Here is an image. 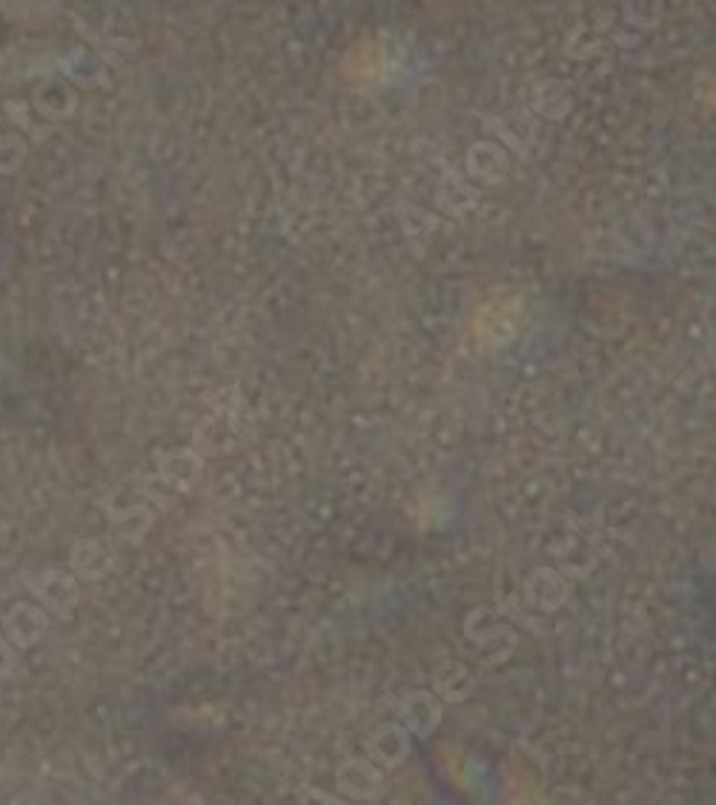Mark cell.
Instances as JSON below:
<instances>
[{"label":"cell","mask_w":716,"mask_h":805,"mask_svg":"<svg viewBox=\"0 0 716 805\" xmlns=\"http://www.w3.org/2000/svg\"><path fill=\"white\" fill-rule=\"evenodd\" d=\"M433 691L447 703H465L476 691V677L468 665L444 662L433 673Z\"/></svg>","instance_id":"5"},{"label":"cell","mask_w":716,"mask_h":805,"mask_svg":"<svg viewBox=\"0 0 716 805\" xmlns=\"http://www.w3.org/2000/svg\"><path fill=\"white\" fill-rule=\"evenodd\" d=\"M398 714L405 719L407 731L416 736L436 734V728L442 726V703L430 691H410L402 699V711Z\"/></svg>","instance_id":"3"},{"label":"cell","mask_w":716,"mask_h":805,"mask_svg":"<svg viewBox=\"0 0 716 805\" xmlns=\"http://www.w3.org/2000/svg\"><path fill=\"white\" fill-rule=\"evenodd\" d=\"M203 473V461L201 456L184 447V450H175V454L166 456L161 461V476H164L166 485L178 487V491H189V487L198 482V476Z\"/></svg>","instance_id":"6"},{"label":"cell","mask_w":716,"mask_h":805,"mask_svg":"<svg viewBox=\"0 0 716 805\" xmlns=\"http://www.w3.org/2000/svg\"><path fill=\"white\" fill-rule=\"evenodd\" d=\"M338 791L350 800H375L384 791L382 771L375 763L361 757H347L342 766L335 768Z\"/></svg>","instance_id":"2"},{"label":"cell","mask_w":716,"mask_h":805,"mask_svg":"<svg viewBox=\"0 0 716 805\" xmlns=\"http://www.w3.org/2000/svg\"><path fill=\"white\" fill-rule=\"evenodd\" d=\"M410 751H413L410 731L405 726H398V722H382L367 736V759L379 768H387V771L405 766Z\"/></svg>","instance_id":"1"},{"label":"cell","mask_w":716,"mask_h":805,"mask_svg":"<svg viewBox=\"0 0 716 805\" xmlns=\"http://www.w3.org/2000/svg\"><path fill=\"white\" fill-rule=\"evenodd\" d=\"M524 596H528V603L533 605V608L556 610L565 603L568 587H565V579L556 571H551V568H536V571L528 577V582H524Z\"/></svg>","instance_id":"4"}]
</instances>
